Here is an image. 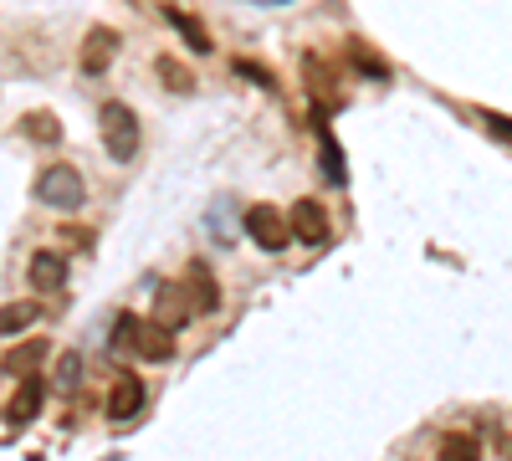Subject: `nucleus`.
I'll return each instance as SVG.
<instances>
[{
    "label": "nucleus",
    "instance_id": "1",
    "mask_svg": "<svg viewBox=\"0 0 512 461\" xmlns=\"http://www.w3.org/2000/svg\"><path fill=\"white\" fill-rule=\"evenodd\" d=\"M113 344H118V349H134V354L149 359V364H159V359L175 354V339H169V328H164V323H139L134 313H123V318H118Z\"/></svg>",
    "mask_w": 512,
    "mask_h": 461
},
{
    "label": "nucleus",
    "instance_id": "2",
    "mask_svg": "<svg viewBox=\"0 0 512 461\" xmlns=\"http://www.w3.org/2000/svg\"><path fill=\"white\" fill-rule=\"evenodd\" d=\"M103 144H108V154L118 159V164H128L139 154V113L128 108V103H103Z\"/></svg>",
    "mask_w": 512,
    "mask_h": 461
},
{
    "label": "nucleus",
    "instance_id": "3",
    "mask_svg": "<svg viewBox=\"0 0 512 461\" xmlns=\"http://www.w3.org/2000/svg\"><path fill=\"white\" fill-rule=\"evenodd\" d=\"M82 175L72 170V164H47V170L36 175V200L52 205V211H77L82 205Z\"/></svg>",
    "mask_w": 512,
    "mask_h": 461
},
{
    "label": "nucleus",
    "instance_id": "4",
    "mask_svg": "<svg viewBox=\"0 0 512 461\" xmlns=\"http://www.w3.org/2000/svg\"><path fill=\"white\" fill-rule=\"evenodd\" d=\"M246 236L262 246V251H287L292 226H287L282 211H272V205H251V211H246Z\"/></svg>",
    "mask_w": 512,
    "mask_h": 461
},
{
    "label": "nucleus",
    "instance_id": "5",
    "mask_svg": "<svg viewBox=\"0 0 512 461\" xmlns=\"http://www.w3.org/2000/svg\"><path fill=\"white\" fill-rule=\"evenodd\" d=\"M287 226H292L297 241H308V246L328 241V211H323L318 200H297L292 211H287Z\"/></svg>",
    "mask_w": 512,
    "mask_h": 461
},
{
    "label": "nucleus",
    "instance_id": "6",
    "mask_svg": "<svg viewBox=\"0 0 512 461\" xmlns=\"http://www.w3.org/2000/svg\"><path fill=\"white\" fill-rule=\"evenodd\" d=\"M139 410H144V380L139 374H118L113 390H108V415L113 421H134Z\"/></svg>",
    "mask_w": 512,
    "mask_h": 461
},
{
    "label": "nucleus",
    "instance_id": "7",
    "mask_svg": "<svg viewBox=\"0 0 512 461\" xmlns=\"http://www.w3.org/2000/svg\"><path fill=\"white\" fill-rule=\"evenodd\" d=\"M26 277H31V292H62V282H67L62 251H36L31 267H26Z\"/></svg>",
    "mask_w": 512,
    "mask_h": 461
},
{
    "label": "nucleus",
    "instance_id": "8",
    "mask_svg": "<svg viewBox=\"0 0 512 461\" xmlns=\"http://www.w3.org/2000/svg\"><path fill=\"white\" fill-rule=\"evenodd\" d=\"M195 313V303L185 298V287H159V298H154V323H164L169 333L185 328V318Z\"/></svg>",
    "mask_w": 512,
    "mask_h": 461
},
{
    "label": "nucleus",
    "instance_id": "9",
    "mask_svg": "<svg viewBox=\"0 0 512 461\" xmlns=\"http://www.w3.org/2000/svg\"><path fill=\"white\" fill-rule=\"evenodd\" d=\"M113 52H118V31H113V26L88 31V52H82V72H103V67L113 62Z\"/></svg>",
    "mask_w": 512,
    "mask_h": 461
},
{
    "label": "nucleus",
    "instance_id": "10",
    "mask_svg": "<svg viewBox=\"0 0 512 461\" xmlns=\"http://www.w3.org/2000/svg\"><path fill=\"white\" fill-rule=\"evenodd\" d=\"M36 410H41V380H36V374H21V395L11 400L6 421H11V426H31Z\"/></svg>",
    "mask_w": 512,
    "mask_h": 461
},
{
    "label": "nucleus",
    "instance_id": "11",
    "mask_svg": "<svg viewBox=\"0 0 512 461\" xmlns=\"http://www.w3.org/2000/svg\"><path fill=\"white\" fill-rule=\"evenodd\" d=\"M36 318H41L36 303H6V308H0V339H21Z\"/></svg>",
    "mask_w": 512,
    "mask_h": 461
},
{
    "label": "nucleus",
    "instance_id": "12",
    "mask_svg": "<svg viewBox=\"0 0 512 461\" xmlns=\"http://www.w3.org/2000/svg\"><path fill=\"white\" fill-rule=\"evenodd\" d=\"M318 154H323V175H328L333 185H344V180H349V170H344V154H338V144H333V134H328V129H318Z\"/></svg>",
    "mask_w": 512,
    "mask_h": 461
},
{
    "label": "nucleus",
    "instance_id": "13",
    "mask_svg": "<svg viewBox=\"0 0 512 461\" xmlns=\"http://www.w3.org/2000/svg\"><path fill=\"white\" fill-rule=\"evenodd\" d=\"M21 129H26V139H36V144H57V139H62V123H57L52 113H26Z\"/></svg>",
    "mask_w": 512,
    "mask_h": 461
},
{
    "label": "nucleus",
    "instance_id": "14",
    "mask_svg": "<svg viewBox=\"0 0 512 461\" xmlns=\"http://www.w3.org/2000/svg\"><path fill=\"white\" fill-rule=\"evenodd\" d=\"M441 456H446V461H472V456H482V441H477L472 431H456V436L441 441Z\"/></svg>",
    "mask_w": 512,
    "mask_h": 461
},
{
    "label": "nucleus",
    "instance_id": "15",
    "mask_svg": "<svg viewBox=\"0 0 512 461\" xmlns=\"http://www.w3.org/2000/svg\"><path fill=\"white\" fill-rule=\"evenodd\" d=\"M41 354H47V339H31L26 349H11V354H6V374H31Z\"/></svg>",
    "mask_w": 512,
    "mask_h": 461
},
{
    "label": "nucleus",
    "instance_id": "16",
    "mask_svg": "<svg viewBox=\"0 0 512 461\" xmlns=\"http://www.w3.org/2000/svg\"><path fill=\"white\" fill-rule=\"evenodd\" d=\"M190 287H195V308H200V313H216L221 298H216V282H210L205 267H190Z\"/></svg>",
    "mask_w": 512,
    "mask_h": 461
},
{
    "label": "nucleus",
    "instance_id": "17",
    "mask_svg": "<svg viewBox=\"0 0 512 461\" xmlns=\"http://www.w3.org/2000/svg\"><path fill=\"white\" fill-rule=\"evenodd\" d=\"M159 77L169 82V93H190V88H195V77H190L175 57H159Z\"/></svg>",
    "mask_w": 512,
    "mask_h": 461
},
{
    "label": "nucleus",
    "instance_id": "18",
    "mask_svg": "<svg viewBox=\"0 0 512 461\" xmlns=\"http://www.w3.org/2000/svg\"><path fill=\"white\" fill-rule=\"evenodd\" d=\"M169 21H175V26H180V31H185V36L195 41V52H210V36H205V31H200V26L190 21V16H180V11H169Z\"/></svg>",
    "mask_w": 512,
    "mask_h": 461
},
{
    "label": "nucleus",
    "instance_id": "19",
    "mask_svg": "<svg viewBox=\"0 0 512 461\" xmlns=\"http://www.w3.org/2000/svg\"><path fill=\"white\" fill-rule=\"evenodd\" d=\"M77 369H82V364H77V354H67V359H62V374H57L62 390H72V385H77Z\"/></svg>",
    "mask_w": 512,
    "mask_h": 461
},
{
    "label": "nucleus",
    "instance_id": "20",
    "mask_svg": "<svg viewBox=\"0 0 512 461\" xmlns=\"http://www.w3.org/2000/svg\"><path fill=\"white\" fill-rule=\"evenodd\" d=\"M487 123H492V134L512 139V118H502V113H487Z\"/></svg>",
    "mask_w": 512,
    "mask_h": 461
}]
</instances>
